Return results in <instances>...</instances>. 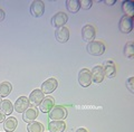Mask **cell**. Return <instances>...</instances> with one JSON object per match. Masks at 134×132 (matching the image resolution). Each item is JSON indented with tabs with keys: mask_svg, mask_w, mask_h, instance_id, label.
<instances>
[{
	"mask_svg": "<svg viewBox=\"0 0 134 132\" xmlns=\"http://www.w3.org/2000/svg\"><path fill=\"white\" fill-rule=\"evenodd\" d=\"M66 129V123L64 121H50L48 123L49 132H64Z\"/></svg>",
	"mask_w": 134,
	"mask_h": 132,
	"instance_id": "obj_16",
	"label": "cell"
},
{
	"mask_svg": "<svg viewBox=\"0 0 134 132\" xmlns=\"http://www.w3.org/2000/svg\"><path fill=\"white\" fill-rule=\"evenodd\" d=\"M95 36H96V30L94 26H92V25H85L82 28V38L86 43L93 41Z\"/></svg>",
	"mask_w": 134,
	"mask_h": 132,
	"instance_id": "obj_8",
	"label": "cell"
},
{
	"mask_svg": "<svg viewBox=\"0 0 134 132\" xmlns=\"http://www.w3.org/2000/svg\"><path fill=\"white\" fill-rule=\"evenodd\" d=\"M5 16H6L5 11H3L2 8H0V21H2L3 19H5Z\"/></svg>",
	"mask_w": 134,
	"mask_h": 132,
	"instance_id": "obj_27",
	"label": "cell"
},
{
	"mask_svg": "<svg viewBox=\"0 0 134 132\" xmlns=\"http://www.w3.org/2000/svg\"><path fill=\"white\" fill-rule=\"evenodd\" d=\"M122 11L124 12V16L133 18L134 16V3L132 1H123L122 2Z\"/></svg>",
	"mask_w": 134,
	"mask_h": 132,
	"instance_id": "obj_18",
	"label": "cell"
},
{
	"mask_svg": "<svg viewBox=\"0 0 134 132\" xmlns=\"http://www.w3.org/2000/svg\"><path fill=\"white\" fill-rule=\"evenodd\" d=\"M126 86L129 88V91L131 93H134V77H130L127 81H126Z\"/></svg>",
	"mask_w": 134,
	"mask_h": 132,
	"instance_id": "obj_25",
	"label": "cell"
},
{
	"mask_svg": "<svg viewBox=\"0 0 134 132\" xmlns=\"http://www.w3.org/2000/svg\"><path fill=\"white\" fill-rule=\"evenodd\" d=\"M44 96H45V94L41 92V90H39V88H36V90H34L30 94H29V97H28L29 103H30V105H32L34 108L39 106V104L45 99Z\"/></svg>",
	"mask_w": 134,
	"mask_h": 132,
	"instance_id": "obj_6",
	"label": "cell"
},
{
	"mask_svg": "<svg viewBox=\"0 0 134 132\" xmlns=\"http://www.w3.org/2000/svg\"><path fill=\"white\" fill-rule=\"evenodd\" d=\"M28 108H30V103L27 96H20L18 97V100L16 101V103L14 105V109L18 113H24Z\"/></svg>",
	"mask_w": 134,
	"mask_h": 132,
	"instance_id": "obj_11",
	"label": "cell"
},
{
	"mask_svg": "<svg viewBox=\"0 0 134 132\" xmlns=\"http://www.w3.org/2000/svg\"><path fill=\"white\" fill-rule=\"evenodd\" d=\"M67 20H68V16H67L65 12L59 11V12H57V14L54 15V17L52 18V25L56 28H59V27L64 26V25L67 23Z\"/></svg>",
	"mask_w": 134,
	"mask_h": 132,
	"instance_id": "obj_10",
	"label": "cell"
},
{
	"mask_svg": "<svg viewBox=\"0 0 134 132\" xmlns=\"http://www.w3.org/2000/svg\"><path fill=\"white\" fill-rule=\"evenodd\" d=\"M27 130L28 132H44V125L40 122L32 121L27 124Z\"/></svg>",
	"mask_w": 134,
	"mask_h": 132,
	"instance_id": "obj_22",
	"label": "cell"
},
{
	"mask_svg": "<svg viewBox=\"0 0 134 132\" xmlns=\"http://www.w3.org/2000/svg\"><path fill=\"white\" fill-rule=\"evenodd\" d=\"M1 102H2V100H1V96H0V104H1Z\"/></svg>",
	"mask_w": 134,
	"mask_h": 132,
	"instance_id": "obj_30",
	"label": "cell"
},
{
	"mask_svg": "<svg viewBox=\"0 0 134 132\" xmlns=\"http://www.w3.org/2000/svg\"><path fill=\"white\" fill-rule=\"evenodd\" d=\"M5 120H6V115H5V114H3L1 111H0V123L3 122Z\"/></svg>",
	"mask_w": 134,
	"mask_h": 132,
	"instance_id": "obj_28",
	"label": "cell"
},
{
	"mask_svg": "<svg viewBox=\"0 0 134 132\" xmlns=\"http://www.w3.org/2000/svg\"><path fill=\"white\" fill-rule=\"evenodd\" d=\"M124 55L127 58H133L134 57V45L132 41H129L124 47Z\"/></svg>",
	"mask_w": 134,
	"mask_h": 132,
	"instance_id": "obj_23",
	"label": "cell"
},
{
	"mask_svg": "<svg viewBox=\"0 0 134 132\" xmlns=\"http://www.w3.org/2000/svg\"><path fill=\"white\" fill-rule=\"evenodd\" d=\"M45 12V3L41 0H35V1L31 2L30 5V14L36 17V18H39L44 15Z\"/></svg>",
	"mask_w": 134,
	"mask_h": 132,
	"instance_id": "obj_3",
	"label": "cell"
},
{
	"mask_svg": "<svg viewBox=\"0 0 134 132\" xmlns=\"http://www.w3.org/2000/svg\"><path fill=\"white\" fill-rule=\"evenodd\" d=\"M58 86V82L55 77H50L48 80H46L45 82L41 84V87L40 90L41 92L44 93V94H50V93H53L54 91L57 88Z\"/></svg>",
	"mask_w": 134,
	"mask_h": 132,
	"instance_id": "obj_5",
	"label": "cell"
},
{
	"mask_svg": "<svg viewBox=\"0 0 134 132\" xmlns=\"http://www.w3.org/2000/svg\"><path fill=\"white\" fill-rule=\"evenodd\" d=\"M76 132H87V130L85 129V128H79V129H77Z\"/></svg>",
	"mask_w": 134,
	"mask_h": 132,
	"instance_id": "obj_29",
	"label": "cell"
},
{
	"mask_svg": "<svg viewBox=\"0 0 134 132\" xmlns=\"http://www.w3.org/2000/svg\"><path fill=\"white\" fill-rule=\"evenodd\" d=\"M12 91V85L9 82H2L0 83V96L7 97Z\"/></svg>",
	"mask_w": 134,
	"mask_h": 132,
	"instance_id": "obj_20",
	"label": "cell"
},
{
	"mask_svg": "<svg viewBox=\"0 0 134 132\" xmlns=\"http://www.w3.org/2000/svg\"><path fill=\"white\" fill-rule=\"evenodd\" d=\"M17 125H18V121L14 117H9L3 121V129H5L6 132H14Z\"/></svg>",
	"mask_w": 134,
	"mask_h": 132,
	"instance_id": "obj_17",
	"label": "cell"
},
{
	"mask_svg": "<svg viewBox=\"0 0 134 132\" xmlns=\"http://www.w3.org/2000/svg\"><path fill=\"white\" fill-rule=\"evenodd\" d=\"M66 8L70 11L72 14H76L79 11L81 7H79V0H67L66 1Z\"/></svg>",
	"mask_w": 134,
	"mask_h": 132,
	"instance_id": "obj_21",
	"label": "cell"
},
{
	"mask_svg": "<svg viewBox=\"0 0 134 132\" xmlns=\"http://www.w3.org/2000/svg\"><path fill=\"white\" fill-rule=\"evenodd\" d=\"M55 36H56L57 41L62 43V44H65V43H67L69 39V29L65 26L57 28Z\"/></svg>",
	"mask_w": 134,
	"mask_h": 132,
	"instance_id": "obj_13",
	"label": "cell"
},
{
	"mask_svg": "<svg viewBox=\"0 0 134 132\" xmlns=\"http://www.w3.org/2000/svg\"><path fill=\"white\" fill-rule=\"evenodd\" d=\"M37 117H38V110H37V108H28L23 113V120L27 123L35 121Z\"/></svg>",
	"mask_w": 134,
	"mask_h": 132,
	"instance_id": "obj_15",
	"label": "cell"
},
{
	"mask_svg": "<svg viewBox=\"0 0 134 132\" xmlns=\"http://www.w3.org/2000/svg\"><path fill=\"white\" fill-rule=\"evenodd\" d=\"M54 106H55V100L52 96H47L43 100V102L39 104V109L41 112L44 113H49L50 110H52Z\"/></svg>",
	"mask_w": 134,
	"mask_h": 132,
	"instance_id": "obj_14",
	"label": "cell"
},
{
	"mask_svg": "<svg viewBox=\"0 0 134 132\" xmlns=\"http://www.w3.org/2000/svg\"><path fill=\"white\" fill-rule=\"evenodd\" d=\"M103 71H104V76H106L107 78H113L116 74V67L113 61H105L102 65Z\"/></svg>",
	"mask_w": 134,
	"mask_h": 132,
	"instance_id": "obj_12",
	"label": "cell"
},
{
	"mask_svg": "<svg viewBox=\"0 0 134 132\" xmlns=\"http://www.w3.org/2000/svg\"><path fill=\"white\" fill-rule=\"evenodd\" d=\"M119 28H120L121 33H123V34L131 33L132 29H133V18H130V17L123 16L122 18L120 19Z\"/></svg>",
	"mask_w": 134,
	"mask_h": 132,
	"instance_id": "obj_7",
	"label": "cell"
},
{
	"mask_svg": "<svg viewBox=\"0 0 134 132\" xmlns=\"http://www.w3.org/2000/svg\"><path fill=\"white\" fill-rule=\"evenodd\" d=\"M67 117V110L62 105H55L49 112V119L52 121H63Z\"/></svg>",
	"mask_w": 134,
	"mask_h": 132,
	"instance_id": "obj_2",
	"label": "cell"
},
{
	"mask_svg": "<svg viewBox=\"0 0 134 132\" xmlns=\"http://www.w3.org/2000/svg\"><path fill=\"white\" fill-rule=\"evenodd\" d=\"M91 76H92V82H94L96 84H99L104 81V71L102 65H97L93 67V70L91 71Z\"/></svg>",
	"mask_w": 134,
	"mask_h": 132,
	"instance_id": "obj_9",
	"label": "cell"
},
{
	"mask_svg": "<svg viewBox=\"0 0 134 132\" xmlns=\"http://www.w3.org/2000/svg\"><path fill=\"white\" fill-rule=\"evenodd\" d=\"M92 5H93L92 0H79V7L84 10H88L92 7Z\"/></svg>",
	"mask_w": 134,
	"mask_h": 132,
	"instance_id": "obj_24",
	"label": "cell"
},
{
	"mask_svg": "<svg viewBox=\"0 0 134 132\" xmlns=\"http://www.w3.org/2000/svg\"><path fill=\"white\" fill-rule=\"evenodd\" d=\"M0 111L5 115H10L14 111V104L9 100H2L1 104H0Z\"/></svg>",
	"mask_w": 134,
	"mask_h": 132,
	"instance_id": "obj_19",
	"label": "cell"
},
{
	"mask_svg": "<svg viewBox=\"0 0 134 132\" xmlns=\"http://www.w3.org/2000/svg\"><path fill=\"white\" fill-rule=\"evenodd\" d=\"M78 83L83 87H88L92 84L91 71L87 68H82L78 73Z\"/></svg>",
	"mask_w": 134,
	"mask_h": 132,
	"instance_id": "obj_4",
	"label": "cell"
},
{
	"mask_svg": "<svg viewBox=\"0 0 134 132\" xmlns=\"http://www.w3.org/2000/svg\"><path fill=\"white\" fill-rule=\"evenodd\" d=\"M87 52L90 53V55H93V56H102L105 52V46L102 41L98 40H93L87 44Z\"/></svg>",
	"mask_w": 134,
	"mask_h": 132,
	"instance_id": "obj_1",
	"label": "cell"
},
{
	"mask_svg": "<svg viewBox=\"0 0 134 132\" xmlns=\"http://www.w3.org/2000/svg\"><path fill=\"white\" fill-rule=\"evenodd\" d=\"M105 5H107V6H113V5H115L116 3V0H104L103 1Z\"/></svg>",
	"mask_w": 134,
	"mask_h": 132,
	"instance_id": "obj_26",
	"label": "cell"
}]
</instances>
